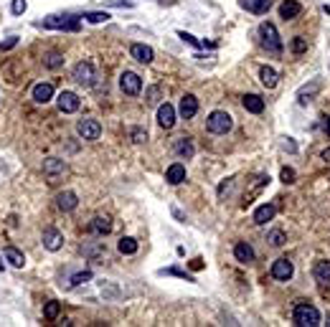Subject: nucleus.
<instances>
[{
	"mask_svg": "<svg viewBox=\"0 0 330 327\" xmlns=\"http://www.w3.org/2000/svg\"><path fill=\"white\" fill-rule=\"evenodd\" d=\"M231 127H234L231 114H229V112H221V109L211 112V114H209V119H206V129H209L211 134H226Z\"/></svg>",
	"mask_w": 330,
	"mask_h": 327,
	"instance_id": "f257e3e1",
	"label": "nucleus"
},
{
	"mask_svg": "<svg viewBox=\"0 0 330 327\" xmlns=\"http://www.w3.org/2000/svg\"><path fill=\"white\" fill-rule=\"evenodd\" d=\"M259 36H262V46L269 51V54H282V41H279V33L274 28V23L264 21L259 26Z\"/></svg>",
	"mask_w": 330,
	"mask_h": 327,
	"instance_id": "f03ea898",
	"label": "nucleus"
},
{
	"mask_svg": "<svg viewBox=\"0 0 330 327\" xmlns=\"http://www.w3.org/2000/svg\"><path fill=\"white\" fill-rule=\"evenodd\" d=\"M295 324H300V327H317L320 324V312L312 304L302 302V304L295 307Z\"/></svg>",
	"mask_w": 330,
	"mask_h": 327,
	"instance_id": "7ed1b4c3",
	"label": "nucleus"
},
{
	"mask_svg": "<svg viewBox=\"0 0 330 327\" xmlns=\"http://www.w3.org/2000/svg\"><path fill=\"white\" fill-rule=\"evenodd\" d=\"M38 26L41 28H59V31H79L81 28L79 18H74V16H49Z\"/></svg>",
	"mask_w": 330,
	"mask_h": 327,
	"instance_id": "20e7f679",
	"label": "nucleus"
},
{
	"mask_svg": "<svg viewBox=\"0 0 330 327\" xmlns=\"http://www.w3.org/2000/svg\"><path fill=\"white\" fill-rule=\"evenodd\" d=\"M97 79V71H94V64L92 61H79L74 66V81L81 84V86H92Z\"/></svg>",
	"mask_w": 330,
	"mask_h": 327,
	"instance_id": "39448f33",
	"label": "nucleus"
},
{
	"mask_svg": "<svg viewBox=\"0 0 330 327\" xmlns=\"http://www.w3.org/2000/svg\"><path fill=\"white\" fill-rule=\"evenodd\" d=\"M119 89L127 94V97H137L140 89H142V79L135 74V71H125L119 76Z\"/></svg>",
	"mask_w": 330,
	"mask_h": 327,
	"instance_id": "423d86ee",
	"label": "nucleus"
},
{
	"mask_svg": "<svg viewBox=\"0 0 330 327\" xmlns=\"http://www.w3.org/2000/svg\"><path fill=\"white\" fill-rule=\"evenodd\" d=\"M64 173H66V162H64V160H59V157L44 160V175L49 178V183H56Z\"/></svg>",
	"mask_w": 330,
	"mask_h": 327,
	"instance_id": "0eeeda50",
	"label": "nucleus"
},
{
	"mask_svg": "<svg viewBox=\"0 0 330 327\" xmlns=\"http://www.w3.org/2000/svg\"><path fill=\"white\" fill-rule=\"evenodd\" d=\"M56 104H59V112H64V114H74L76 109H79V97L74 94V91H61L59 97H56Z\"/></svg>",
	"mask_w": 330,
	"mask_h": 327,
	"instance_id": "6e6552de",
	"label": "nucleus"
},
{
	"mask_svg": "<svg viewBox=\"0 0 330 327\" xmlns=\"http://www.w3.org/2000/svg\"><path fill=\"white\" fill-rule=\"evenodd\" d=\"M76 132H79V137H84V139H99L102 124H99L97 119H81V122L76 124Z\"/></svg>",
	"mask_w": 330,
	"mask_h": 327,
	"instance_id": "1a4fd4ad",
	"label": "nucleus"
},
{
	"mask_svg": "<svg viewBox=\"0 0 330 327\" xmlns=\"http://www.w3.org/2000/svg\"><path fill=\"white\" fill-rule=\"evenodd\" d=\"M41 241H44V246H46L49 251H59V249L64 246V233H61L59 228L49 226V228H44V236H41Z\"/></svg>",
	"mask_w": 330,
	"mask_h": 327,
	"instance_id": "9d476101",
	"label": "nucleus"
},
{
	"mask_svg": "<svg viewBox=\"0 0 330 327\" xmlns=\"http://www.w3.org/2000/svg\"><path fill=\"white\" fill-rule=\"evenodd\" d=\"M292 274H295V266H292L290 259H277V261L272 264V276H274V279H279V282H290Z\"/></svg>",
	"mask_w": 330,
	"mask_h": 327,
	"instance_id": "9b49d317",
	"label": "nucleus"
},
{
	"mask_svg": "<svg viewBox=\"0 0 330 327\" xmlns=\"http://www.w3.org/2000/svg\"><path fill=\"white\" fill-rule=\"evenodd\" d=\"M157 124H160L162 129H171V127L176 124V109H173L168 102L157 107Z\"/></svg>",
	"mask_w": 330,
	"mask_h": 327,
	"instance_id": "f8f14e48",
	"label": "nucleus"
},
{
	"mask_svg": "<svg viewBox=\"0 0 330 327\" xmlns=\"http://www.w3.org/2000/svg\"><path fill=\"white\" fill-rule=\"evenodd\" d=\"M130 56H132L137 64H150V61L155 59V51H152L150 46H145V43H132V46H130Z\"/></svg>",
	"mask_w": 330,
	"mask_h": 327,
	"instance_id": "ddd939ff",
	"label": "nucleus"
},
{
	"mask_svg": "<svg viewBox=\"0 0 330 327\" xmlns=\"http://www.w3.org/2000/svg\"><path fill=\"white\" fill-rule=\"evenodd\" d=\"M31 97H33V102H38V104L51 102V99H54V84H49V81L36 84V86H33V91H31Z\"/></svg>",
	"mask_w": 330,
	"mask_h": 327,
	"instance_id": "4468645a",
	"label": "nucleus"
},
{
	"mask_svg": "<svg viewBox=\"0 0 330 327\" xmlns=\"http://www.w3.org/2000/svg\"><path fill=\"white\" fill-rule=\"evenodd\" d=\"M239 6L254 16H264L272 8V0H239Z\"/></svg>",
	"mask_w": 330,
	"mask_h": 327,
	"instance_id": "2eb2a0df",
	"label": "nucleus"
},
{
	"mask_svg": "<svg viewBox=\"0 0 330 327\" xmlns=\"http://www.w3.org/2000/svg\"><path fill=\"white\" fill-rule=\"evenodd\" d=\"M165 180H168L171 185H181L186 180V165L183 162H173V165L165 170Z\"/></svg>",
	"mask_w": 330,
	"mask_h": 327,
	"instance_id": "dca6fc26",
	"label": "nucleus"
},
{
	"mask_svg": "<svg viewBox=\"0 0 330 327\" xmlns=\"http://www.w3.org/2000/svg\"><path fill=\"white\" fill-rule=\"evenodd\" d=\"M178 112H181V117H183V119H191V117H196V112H198V99H196L193 94H186V97L181 99V107H178Z\"/></svg>",
	"mask_w": 330,
	"mask_h": 327,
	"instance_id": "f3484780",
	"label": "nucleus"
},
{
	"mask_svg": "<svg viewBox=\"0 0 330 327\" xmlns=\"http://www.w3.org/2000/svg\"><path fill=\"white\" fill-rule=\"evenodd\" d=\"M56 206H59V211L69 213V211H74V208L79 206V198H76V193L64 191V193H59V196H56Z\"/></svg>",
	"mask_w": 330,
	"mask_h": 327,
	"instance_id": "a211bd4d",
	"label": "nucleus"
},
{
	"mask_svg": "<svg viewBox=\"0 0 330 327\" xmlns=\"http://www.w3.org/2000/svg\"><path fill=\"white\" fill-rule=\"evenodd\" d=\"M173 152L178 155V157H193V152H196V147H193V142H191V137H178L176 142H173Z\"/></svg>",
	"mask_w": 330,
	"mask_h": 327,
	"instance_id": "6ab92c4d",
	"label": "nucleus"
},
{
	"mask_svg": "<svg viewBox=\"0 0 330 327\" xmlns=\"http://www.w3.org/2000/svg\"><path fill=\"white\" fill-rule=\"evenodd\" d=\"M234 256H236L239 264H252V261H254V249H252L246 241H239V244L234 246Z\"/></svg>",
	"mask_w": 330,
	"mask_h": 327,
	"instance_id": "aec40b11",
	"label": "nucleus"
},
{
	"mask_svg": "<svg viewBox=\"0 0 330 327\" xmlns=\"http://www.w3.org/2000/svg\"><path fill=\"white\" fill-rule=\"evenodd\" d=\"M302 13V6L297 3V0H284V3L279 6V16L284 18V21H292V18H297Z\"/></svg>",
	"mask_w": 330,
	"mask_h": 327,
	"instance_id": "412c9836",
	"label": "nucleus"
},
{
	"mask_svg": "<svg viewBox=\"0 0 330 327\" xmlns=\"http://www.w3.org/2000/svg\"><path fill=\"white\" fill-rule=\"evenodd\" d=\"M241 104H244V109L252 112V114H262V112H264V99H262L259 94H246V97L241 99Z\"/></svg>",
	"mask_w": 330,
	"mask_h": 327,
	"instance_id": "4be33fe9",
	"label": "nucleus"
},
{
	"mask_svg": "<svg viewBox=\"0 0 330 327\" xmlns=\"http://www.w3.org/2000/svg\"><path fill=\"white\" fill-rule=\"evenodd\" d=\"M274 213H277V208H274L272 203H264V206H259V208L254 211V223L264 226L267 221H272V218H274Z\"/></svg>",
	"mask_w": 330,
	"mask_h": 327,
	"instance_id": "5701e85b",
	"label": "nucleus"
},
{
	"mask_svg": "<svg viewBox=\"0 0 330 327\" xmlns=\"http://www.w3.org/2000/svg\"><path fill=\"white\" fill-rule=\"evenodd\" d=\"M89 231H92L94 236H107V233L112 231V223H109V218H102V216H97V218H92V223H89Z\"/></svg>",
	"mask_w": 330,
	"mask_h": 327,
	"instance_id": "b1692460",
	"label": "nucleus"
},
{
	"mask_svg": "<svg viewBox=\"0 0 330 327\" xmlns=\"http://www.w3.org/2000/svg\"><path fill=\"white\" fill-rule=\"evenodd\" d=\"M259 79H262V84H264L267 89H272V86H277L279 74H277L272 66H262V69H259Z\"/></svg>",
	"mask_w": 330,
	"mask_h": 327,
	"instance_id": "393cba45",
	"label": "nucleus"
},
{
	"mask_svg": "<svg viewBox=\"0 0 330 327\" xmlns=\"http://www.w3.org/2000/svg\"><path fill=\"white\" fill-rule=\"evenodd\" d=\"M3 256H6V259H8V261L16 266V269H21V266L26 264V256H23V251H18L16 246H8V249L3 251Z\"/></svg>",
	"mask_w": 330,
	"mask_h": 327,
	"instance_id": "a878e982",
	"label": "nucleus"
},
{
	"mask_svg": "<svg viewBox=\"0 0 330 327\" xmlns=\"http://www.w3.org/2000/svg\"><path fill=\"white\" fill-rule=\"evenodd\" d=\"M44 66H46V69H59V66H64V54L49 51V54L44 56Z\"/></svg>",
	"mask_w": 330,
	"mask_h": 327,
	"instance_id": "bb28decb",
	"label": "nucleus"
},
{
	"mask_svg": "<svg viewBox=\"0 0 330 327\" xmlns=\"http://www.w3.org/2000/svg\"><path fill=\"white\" fill-rule=\"evenodd\" d=\"M317 89H320V81H312V84H310V89H307V86H302V89H300V94H297L300 104H307V102H312V97L317 94Z\"/></svg>",
	"mask_w": 330,
	"mask_h": 327,
	"instance_id": "cd10ccee",
	"label": "nucleus"
},
{
	"mask_svg": "<svg viewBox=\"0 0 330 327\" xmlns=\"http://www.w3.org/2000/svg\"><path fill=\"white\" fill-rule=\"evenodd\" d=\"M117 249H119V254L132 256V254H137V241H135V239H130V236H125V239H119Z\"/></svg>",
	"mask_w": 330,
	"mask_h": 327,
	"instance_id": "c85d7f7f",
	"label": "nucleus"
},
{
	"mask_svg": "<svg viewBox=\"0 0 330 327\" xmlns=\"http://www.w3.org/2000/svg\"><path fill=\"white\" fill-rule=\"evenodd\" d=\"M315 276L320 279V282H330V261H317L315 264Z\"/></svg>",
	"mask_w": 330,
	"mask_h": 327,
	"instance_id": "c756f323",
	"label": "nucleus"
},
{
	"mask_svg": "<svg viewBox=\"0 0 330 327\" xmlns=\"http://www.w3.org/2000/svg\"><path fill=\"white\" fill-rule=\"evenodd\" d=\"M59 312H61V304H59V302H46V307H44V317H46V319H56Z\"/></svg>",
	"mask_w": 330,
	"mask_h": 327,
	"instance_id": "7c9ffc66",
	"label": "nucleus"
},
{
	"mask_svg": "<svg viewBox=\"0 0 330 327\" xmlns=\"http://www.w3.org/2000/svg\"><path fill=\"white\" fill-rule=\"evenodd\" d=\"M84 18H87L89 23H107V21H109V13L94 11V13H84Z\"/></svg>",
	"mask_w": 330,
	"mask_h": 327,
	"instance_id": "2f4dec72",
	"label": "nucleus"
},
{
	"mask_svg": "<svg viewBox=\"0 0 330 327\" xmlns=\"http://www.w3.org/2000/svg\"><path fill=\"white\" fill-rule=\"evenodd\" d=\"M267 241H269V244H272V246H277V249H279V246H282V244H284V241H287V236H284V233H282V231H272V233H269V236H267Z\"/></svg>",
	"mask_w": 330,
	"mask_h": 327,
	"instance_id": "473e14b6",
	"label": "nucleus"
},
{
	"mask_svg": "<svg viewBox=\"0 0 330 327\" xmlns=\"http://www.w3.org/2000/svg\"><path fill=\"white\" fill-rule=\"evenodd\" d=\"M89 279H92V271H79V274H74V276L69 279V284H66V287H76V284L89 282Z\"/></svg>",
	"mask_w": 330,
	"mask_h": 327,
	"instance_id": "72a5a7b5",
	"label": "nucleus"
},
{
	"mask_svg": "<svg viewBox=\"0 0 330 327\" xmlns=\"http://www.w3.org/2000/svg\"><path fill=\"white\" fill-rule=\"evenodd\" d=\"M11 11H13V16H23V13L28 11V3H26V0H13Z\"/></svg>",
	"mask_w": 330,
	"mask_h": 327,
	"instance_id": "f704fd0d",
	"label": "nucleus"
},
{
	"mask_svg": "<svg viewBox=\"0 0 330 327\" xmlns=\"http://www.w3.org/2000/svg\"><path fill=\"white\" fill-rule=\"evenodd\" d=\"M292 51H295V54H305V51H307V38L297 36V38L292 41Z\"/></svg>",
	"mask_w": 330,
	"mask_h": 327,
	"instance_id": "c9c22d12",
	"label": "nucleus"
},
{
	"mask_svg": "<svg viewBox=\"0 0 330 327\" xmlns=\"http://www.w3.org/2000/svg\"><path fill=\"white\" fill-rule=\"evenodd\" d=\"M145 102H147V104H157V102H160V89H157V86H150L147 94H145Z\"/></svg>",
	"mask_w": 330,
	"mask_h": 327,
	"instance_id": "e433bc0d",
	"label": "nucleus"
},
{
	"mask_svg": "<svg viewBox=\"0 0 330 327\" xmlns=\"http://www.w3.org/2000/svg\"><path fill=\"white\" fill-rule=\"evenodd\" d=\"M178 36H181V41H183V43H191V46H196V49H201V46H203L198 38H193V36H191V33H186V31H178Z\"/></svg>",
	"mask_w": 330,
	"mask_h": 327,
	"instance_id": "4c0bfd02",
	"label": "nucleus"
},
{
	"mask_svg": "<svg viewBox=\"0 0 330 327\" xmlns=\"http://www.w3.org/2000/svg\"><path fill=\"white\" fill-rule=\"evenodd\" d=\"M102 251H104L102 241H97V246H84V254H87V256H97V254H102Z\"/></svg>",
	"mask_w": 330,
	"mask_h": 327,
	"instance_id": "58836bf2",
	"label": "nucleus"
},
{
	"mask_svg": "<svg viewBox=\"0 0 330 327\" xmlns=\"http://www.w3.org/2000/svg\"><path fill=\"white\" fill-rule=\"evenodd\" d=\"M18 46V38L13 36V38H8V41H0V51H11V49H16Z\"/></svg>",
	"mask_w": 330,
	"mask_h": 327,
	"instance_id": "ea45409f",
	"label": "nucleus"
},
{
	"mask_svg": "<svg viewBox=\"0 0 330 327\" xmlns=\"http://www.w3.org/2000/svg\"><path fill=\"white\" fill-rule=\"evenodd\" d=\"M160 274H176V276H183V279L193 282V276H191V274H186V271H181V269H162Z\"/></svg>",
	"mask_w": 330,
	"mask_h": 327,
	"instance_id": "a19ab883",
	"label": "nucleus"
},
{
	"mask_svg": "<svg viewBox=\"0 0 330 327\" xmlns=\"http://www.w3.org/2000/svg\"><path fill=\"white\" fill-rule=\"evenodd\" d=\"M282 183H295V170L292 168H282Z\"/></svg>",
	"mask_w": 330,
	"mask_h": 327,
	"instance_id": "79ce46f5",
	"label": "nucleus"
},
{
	"mask_svg": "<svg viewBox=\"0 0 330 327\" xmlns=\"http://www.w3.org/2000/svg\"><path fill=\"white\" fill-rule=\"evenodd\" d=\"M132 139H135V142H145V139H147V132H142V129H132Z\"/></svg>",
	"mask_w": 330,
	"mask_h": 327,
	"instance_id": "37998d69",
	"label": "nucleus"
},
{
	"mask_svg": "<svg viewBox=\"0 0 330 327\" xmlns=\"http://www.w3.org/2000/svg\"><path fill=\"white\" fill-rule=\"evenodd\" d=\"M231 185H234V180H226V183H224V185L219 188V198H224V196H226V193L231 191Z\"/></svg>",
	"mask_w": 330,
	"mask_h": 327,
	"instance_id": "c03bdc74",
	"label": "nucleus"
},
{
	"mask_svg": "<svg viewBox=\"0 0 330 327\" xmlns=\"http://www.w3.org/2000/svg\"><path fill=\"white\" fill-rule=\"evenodd\" d=\"M322 132L330 137V117H322Z\"/></svg>",
	"mask_w": 330,
	"mask_h": 327,
	"instance_id": "a18cd8bd",
	"label": "nucleus"
},
{
	"mask_svg": "<svg viewBox=\"0 0 330 327\" xmlns=\"http://www.w3.org/2000/svg\"><path fill=\"white\" fill-rule=\"evenodd\" d=\"M282 147H284V150H290V152H295V150H297V147H295V142H290V137H287V142H282Z\"/></svg>",
	"mask_w": 330,
	"mask_h": 327,
	"instance_id": "49530a36",
	"label": "nucleus"
},
{
	"mask_svg": "<svg viewBox=\"0 0 330 327\" xmlns=\"http://www.w3.org/2000/svg\"><path fill=\"white\" fill-rule=\"evenodd\" d=\"M322 160H330V150H325V152H322Z\"/></svg>",
	"mask_w": 330,
	"mask_h": 327,
	"instance_id": "de8ad7c7",
	"label": "nucleus"
},
{
	"mask_svg": "<svg viewBox=\"0 0 330 327\" xmlns=\"http://www.w3.org/2000/svg\"><path fill=\"white\" fill-rule=\"evenodd\" d=\"M3 269H6V266H3V261H0V271H3Z\"/></svg>",
	"mask_w": 330,
	"mask_h": 327,
	"instance_id": "09e8293b",
	"label": "nucleus"
},
{
	"mask_svg": "<svg viewBox=\"0 0 330 327\" xmlns=\"http://www.w3.org/2000/svg\"><path fill=\"white\" fill-rule=\"evenodd\" d=\"M327 327H330V317H327Z\"/></svg>",
	"mask_w": 330,
	"mask_h": 327,
	"instance_id": "8fccbe9b",
	"label": "nucleus"
}]
</instances>
